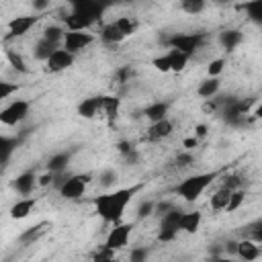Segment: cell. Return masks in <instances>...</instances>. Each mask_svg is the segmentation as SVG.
Wrapping results in <instances>:
<instances>
[{
    "label": "cell",
    "mask_w": 262,
    "mask_h": 262,
    "mask_svg": "<svg viewBox=\"0 0 262 262\" xmlns=\"http://www.w3.org/2000/svg\"><path fill=\"white\" fill-rule=\"evenodd\" d=\"M137 192V186H131V188H117V190H111V192H102L98 196L92 199V205L98 213V217L104 221V223H121L123 215H125V209L127 205L131 203L133 194Z\"/></svg>",
    "instance_id": "1"
},
{
    "label": "cell",
    "mask_w": 262,
    "mask_h": 262,
    "mask_svg": "<svg viewBox=\"0 0 262 262\" xmlns=\"http://www.w3.org/2000/svg\"><path fill=\"white\" fill-rule=\"evenodd\" d=\"M217 178V172H201V174H192L188 178H184L182 182H178V186L174 188L176 194L186 201V203H194L205 190L207 186Z\"/></svg>",
    "instance_id": "2"
},
{
    "label": "cell",
    "mask_w": 262,
    "mask_h": 262,
    "mask_svg": "<svg viewBox=\"0 0 262 262\" xmlns=\"http://www.w3.org/2000/svg\"><path fill=\"white\" fill-rule=\"evenodd\" d=\"M205 41H207V35L203 31H199V33H176L168 39V47L190 57L205 45Z\"/></svg>",
    "instance_id": "3"
},
{
    "label": "cell",
    "mask_w": 262,
    "mask_h": 262,
    "mask_svg": "<svg viewBox=\"0 0 262 262\" xmlns=\"http://www.w3.org/2000/svg\"><path fill=\"white\" fill-rule=\"evenodd\" d=\"M92 180V174L90 172H84V174H72L63 180V184L57 188L59 190V196L66 199V201H78L80 196H84L88 184Z\"/></svg>",
    "instance_id": "4"
},
{
    "label": "cell",
    "mask_w": 262,
    "mask_h": 262,
    "mask_svg": "<svg viewBox=\"0 0 262 262\" xmlns=\"http://www.w3.org/2000/svg\"><path fill=\"white\" fill-rule=\"evenodd\" d=\"M29 111H31L29 100H12L10 104H6L0 111V123L6 127H14L29 117Z\"/></svg>",
    "instance_id": "5"
},
{
    "label": "cell",
    "mask_w": 262,
    "mask_h": 262,
    "mask_svg": "<svg viewBox=\"0 0 262 262\" xmlns=\"http://www.w3.org/2000/svg\"><path fill=\"white\" fill-rule=\"evenodd\" d=\"M94 41H96V37L92 33H88V31H66L61 49H66L68 53L76 55V53L84 51L86 47H90Z\"/></svg>",
    "instance_id": "6"
},
{
    "label": "cell",
    "mask_w": 262,
    "mask_h": 262,
    "mask_svg": "<svg viewBox=\"0 0 262 262\" xmlns=\"http://www.w3.org/2000/svg\"><path fill=\"white\" fill-rule=\"evenodd\" d=\"M180 215H182V211L180 209H172V211H168L164 217H160V231H158V242H172V239H176V235L180 233V229H178V221H180Z\"/></svg>",
    "instance_id": "7"
},
{
    "label": "cell",
    "mask_w": 262,
    "mask_h": 262,
    "mask_svg": "<svg viewBox=\"0 0 262 262\" xmlns=\"http://www.w3.org/2000/svg\"><path fill=\"white\" fill-rule=\"evenodd\" d=\"M135 223H115L113 229L108 231L106 239H104V246L111 248V250H123L127 244H129V237H131V231H133Z\"/></svg>",
    "instance_id": "8"
},
{
    "label": "cell",
    "mask_w": 262,
    "mask_h": 262,
    "mask_svg": "<svg viewBox=\"0 0 262 262\" xmlns=\"http://www.w3.org/2000/svg\"><path fill=\"white\" fill-rule=\"evenodd\" d=\"M41 16L37 14H23V16H14L8 20V35L6 39H14V37H23L27 35L37 23H39Z\"/></svg>",
    "instance_id": "9"
},
{
    "label": "cell",
    "mask_w": 262,
    "mask_h": 262,
    "mask_svg": "<svg viewBox=\"0 0 262 262\" xmlns=\"http://www.w3.org/2000/svg\"><path fill=\"white\" fill-rule=\"evenodd\" d=\"M74 59H76V55H72V53H68L66 49L59 47V49H55V51L49 55V59L45 61V70L51 72V74L63 72V70H68V68L74 66Z\"/></svg>",
    "instance_id": "10"
},
{
    "label": "cell",
    "mask_w": 262,
    "mask_h": 262,
    "mask_svg": "<svg viewBox=\"0 0 262 262\" xmlns=\"http://www.w3.org/2000/svg\"><path fill=\"white\" fill-rule=\"evenodd\" d=\"M70 8H72V12L82 14V16H88V18H92L94 23L100 20L102 12L106 10L104 4H98V2H92V0H76V2L70 4Z\"/></svg>",
    "instance_id": "11"
},
{
    "label": "cell",
    "mask_w": 262,
    "mask_h": 262,
    "mask_svg": "<svg viewBox=\"0 0 262 262\" xmlns=\"http://www.w3.org/2000/svg\"><path fill=\"white\" fill-rule=\"evenodd\" d=\"M102 113V94L98 96H88L78 104V115L82 119H96Z\"/></svg>",
    "instance_id": "12"
},
{
    "label": "cell",
    "mask_w": 262,
    "mask_h": 262,
    "mask_svg": "<svg viewBox=\"0 0 262 262\" xmlns=\"http://www.w3.org/2000/svg\"><path fill=\"white\" fill-rule=\"evenodd\" d=\"M35 184H37V174L33 172V170H27V172H20L12 182H10V186L18 192V194H23V196H29L31 192H33V188H35Z\"/></svg>",
    "instance_id": "13"
},
{
    "label": "cell",
    "mask_w": 262,
    "mask_h": 262,
    "mask_svg": "<svg viewBox=\"0 0 262 262\" xmlns=\"http://www.w3.org/2000/svg\"><path fill=\"white\" fill-rule=\"evenodd\" d=\"M260 244H256V242H252V239H239L237 242V252H235V256L239 258V260H244V262H256L258 258H260Z\"/></svg>",
    "instance_id": "14"
},
{
    "label": "cell",
    "mask_w": 262,
    "mask_h": 262,
    "mask_svg": "<svg viewBox=\"0 0 262 262\" xmlns=\"http://www.w3.org/2000/svg\"><path fill=\"white\" fill-rule=\"evenodd\" d=\"M203 221V213L201 211H182L180 221H178V229L184 233H196Z\"/></svg>",
    "instance_id": "15"
},
{
    "label": "cell",
    "mask_w": 262,
    "mask_h": 262,
    "mask_svg": "<svg viewBox=\"0 0 262 262\" xmlns=\"http://www.w3.org/2000/svg\"><path fill=\"white\" fill-rule=\"evenodd\" d=\"M37 207V199L35 196H25V199H18L12 207H10V217L12 219H27L31 213H33V209Z\"/></svg>",
    "instance_id": "16"
},
{
    "label": "cell",
    "mask_w": 262,
    "mask_h": 262,
    "mask_svg": "<svg viewBox=\"0 0 262 262\" xmlns=\"http://www.w3.org/2000/svg\"><path fill=\"white\" fill-rule=\"evenodd\" d=\"M61 20H63V29L66 31H88L94 25L92 18L82 16V14H76V12H70V14L61 16Z\"/></svg>",
    "instance_id": "17"
},
{
    "label": "cell",
    "mask_w": 262,
    "mask_h": 262,
    "mask_svg": "<svg viewBox=\"0 0 262 262\" xmlns=\"http://www.w3.org/2000/svg\"><path fill=\"white\" fill-rule=\"evenodd\" d=\"M168 111H170V102L166 100H158V102H151L143 108V115L149 123H158V121H164L168 119Z\"/></svg>",
    "instance_id": "18"
},
{
    "label": "cell",
    "mask_w": 262,
    "mask_h": 262,
    "mask_svg": "<svg viewBox=\"0 0 262 262\" xmlns=\"http://www.w3.org/2000/svg\"><path fill=\"white\" fill-rule=\"evenodd\" d=\"M72 162V151H57L47 162V172L51 174H66L68 166Z\"/></svg>",
    "instance_id": "19"
},
{
    "label": "cell",
    "mask_w": 262,
    "mask_h": 262,
    "mask_svg": "<svg viewBox=\"0 0 262 262\" xmlns=\"http://www.w3.org/2000/svg\"><path fill=\"white\" fill-rule=\"evenodd\" d=\"M119 108H121V98L119 96H115V94H102V113L100 115L108 123H113L117 119Z\"/></svg>",
    "instance_id": "20"
},
{
    "label": "cell",
    "mask_w": 262,
    "mask_h": 262,
    "mask_svg": "<svg viewBox=\"0 0 262 262\" xmlns=\"http://www.w3.org/2000/svg\"><path fill=\"white\" fill-rule=\"evenodd\" d=\"M244 35L239 29H225L219 33V45L225 49V51H233L239 43H242Z\"/></svg>",
    "instance_id": "21"
},
{
    "label": "cell",
    "mask_w": 262,
    "mask_h": 262,
    "mask_svg": "<svg viewBox=\"0 0 262 262\" xmlns=\"http://www.w3.org/2000/svg\"><path fill=\"white\" fill-rule=\"evenodd\" d=\"M47 229H49V223H47V221L35 223L33 227H27V229L18 235V242H20V244H25V246H29V244L37 242L41 235H45V231H47Z\"/></svg>",
    "instance_id": "22"
},
{
    "label": "cell",
    "mask_w": 262,
    "mask_h": 262,
    "mask_svg": "<svg viewBox=\"0 0 262 262\" xmlns=\"http://www.w3.org/2000/svg\"><path fill=\"white\" fill-rule=\"evenodd\" d=\"M174 131V125L170 119H164V121H158V123H149V129H147V137L149 139H164L168 135H172Z\"/></svg>",
    "instance_id": "23"
},
{
    "label": "cell",
    "mask_w": 262,
    "mask_h": 262,
    "mask_svg": "<svg viewBox=\"0 0 262 262\" xmlns=\"http://www.w3.org/2000/svg\"><path fill=\"white\" fill-rule=\"evenodd\" d=\"M219 90H221V80H219V78H205V80L196 86V96L209 100V98H213Z\"/></svg>",
    "instance_id": "24"
},
{
    "label": "cell",
    "mask_w": 262,
    "mask_h": 262,
    "mask_svg": "<svg viewBox=\"0 0 262 262\" xmlns=\"http://www.w3.org/2000/svg\"><path fill=\"white\" fill-rule=\"evenodd\" d=\"M115 23V27L119 29V33L127 39V37H131L135 31H137V27H139V20L135 18V16H127V14H123V16H119V18H115L113 20Z\"/></svg>",
    "instance_id": "25"
},
{
    "label": "cell",
    "mask_w": 262,
    "mask_h": 262,
    "mask_svg": "<svg viewBox=\"0 0 262 262\" xmlns=\"http://www.w3.org/2000/svg\"><path fill=\"white\" fill-rule=\"evenodd\" d=\"M63 35H66L63 25H47V27L43 29V33H41V39L53 43L55 47H61V43H63Z\"/></svg>",
    "instance_id": "26"
},
{
    "label": "cell",
    "mask_w": 262,
    "mask_h": 262,
    "mask_svg": "<svg viewBox=\"0 0 262 262\" xmlns=\"http://www.w3.org/2000/svg\"><path fill=\"white\" fill-rule=\"evenodd\" d=\"M55 49H59V47H55L53 43H49V41H45V39L39 37L37 43L33 45V57H35L37 61H47L49 55H51Z\"/></svg>",
    "instance_id": "27"
},
{
    "label": "cell",
    "mask_w": 262,
    "mask_h": 262,
    "mask_svg": "<svg viewBox=\"0 0 262 262\" xmlns=\"http://www.w3.org/2000/svg\"><path fill=\"white\" fill-rule=\"evenodd\" d=\"M18 143H20V139H16V137L0 135V164H4V162L10 160V156H12L14 149L18 147Z\"/></svg>",
    "instance_id": "28"
},
{
    "label": "cell",
    "mask_w": 262,
    "mask_h": 262,
    "mask_svg": "<svg viewBox=\"0 0 262 262\" xmlns=\"http://www.w3.org/2000/svg\"><path fill=\"white\" fill-rule=\"evenodd\" d=\"M100 39L106 45H119L121 41H125V37L119 33V29L115 27V23H108V25H104L100 29Z\"/></svg>",
    "instance_id": "29"
},
{
    "label": "cell",
    "mask_w": 262,
    "mask_h": 262,
    "mask_svg": "<svg viewBox=\"0 0 262 262\" xmlns=\"http://www.w3.org/2000/svg\"><path fill=\"white\" fill-rule=\"evenodd\" d=\"M229 194H231V190H227V188H223V186H221L217 192H213V196H211V201H209L211 209H213V211H225L227 201H229Z\"/></svg>",
    "instance_id": "30"
},
{
    "label": "cell",
    "mask_w": 262,
    "mask_h": 262,
    "mask_svg": "<svg viewBox=\"0 0 262 262\" xmlns=\"http://www.w3.org/2000/svg\"><path fill=\"white\" fill-rule=\"evenodd\" d=\"M168 59H170V72H182L190 57L180 53V51H176V49H170L168 51Z\"/></svg>",
    "instance_id": "31"
},
{
    "label": "cell",
    "mask_w": 262,
    "mask_h": 262,
    "mask_svg": "<svg viewBox=\"0 0 262 262\" xmlns=\"http://www.w3.org/2000/svg\"><path fill=\"white\" fill-rule=\"evenodd\" d=\"M244 237L252 239L256 244H262V219H256L250 225H246L244 227Z\"/></svg>",
    "instance_id": "32"
},
{
    "label": "cell",
    "mask_w": 262,
    "mask_h": 262,
    "mask_svg": "<svg viewBox=\"0 0 262 262\" xmlns=\"http://www.w3.org/2000/svg\"><path fill=\"white\" fill-rule=\"evenodd\" d=\"M207 8V2L205 0H182L180 2V10L186 12V14H201L203 10Z\"/></svg>",
    "instance_id": "33"
},
{
    "label": "cell",
    "mask_w": 262,
    "mask_h": 262,
    "mask_svg": "<svg viewBox=\"0 0 262 262\" xmlns=\"http://www.w3.org/2000/svg\"><path fill=\"white\" fill-rule=\"evenodd\" d=\"M244 201H246V190H244V188L231 190V194H229V201H227V207H225V211H227V213H233V211H237V209L244 205Z\"/></svg>",
    "instance_id": "34"
},
{
    "label": "cell",
    "mask_w": 262,
    "mask_h": 262,
    "mask_svg": "<svg viewBox=\"0 0 262 262\" xmlns=\"http://www.w3.org/2000/svg\"><path fill=\"white\" fill-rule=\"evenodd\" d=\"M6 57H8L10 66H12L16 72H20V74H27V72H29V68H27V63H25L23 55H20V53H16L14 49H8V51H6Z\"/></svg>",
    "instance_id": "35"
},
{
    "label": "cell",
    "mask_w": 262,
    "mask_h": 262,
    "mask_svg": "<svg viewBox=\"0 0 262 262\" xmlns=\"http://www.w3.org/2000/svg\"><path fill=\"white\" fill-rule=\"evenodd\" d=\"M115 254H117L115 250H111V248H106V246L102 244V246L92 254V262H117V260H115Z\"/></svg>",
    "instance_id": "36"
},
{
    "label": "cell",
    "mask_w": 262,
    "mask_h": 262,
    "mask_svg": "<svg viewBox=\"0 0 262 262\" xmlns=\"http://www.w3.org/2000/svg\"><path fill=\"white\" fill-rule=\"evenodd\" d=\"M223 68H225V57L211 59L209 66H207V78H219V74L223 72Z\"/></svg>",
    "instance_id": "37"
},
{
    "label": "cell",
    "mask_w": 262,
    "mask_h": 262,
    "mask_svg": "<svg viewBox=\"0 0 262 262\" xmlns=\"http://www.w3.org/2000/svg\"><path fill=\"white\" fill-rule=\"evenodd\" d=\"M117 178H119V174H117L113 168H106V170H102V172L98 174V182H100V186H102V188L113 186V184L117 182Z\"/></svg>",
    "instance_id": "38"
},
{
    "label": "cell",
    "mask_w": 262,
    "mask_h": 262,
    "mask_svg": "<svg viewBox=\"0 0 262 262\" xmlns=\"http://www.w3.org/2000/svg\"><path fill=\"white\" fill-rule=\"evenodd\" d=\"M254 23H262V2H250L244 6Z\"/></svg>",
    "instance_id": "39"
},
{
    "label": "cell",
    "mask_w": 262,
    "mask_h": 262,
    "mask_svg": "<svg viewBox=\"0 0 262 262\" xmlns=\"http://www.w3.org/2000/svg\"><path fill=\"white\" fill-rule=\"evenodd\" d=\"M147 258H149V250L143 248V246L133 248L131 254H129V262H147Z\"/></svg>",
    "instance_id": "40"
},
{
    "label": "cell",
    "mask_w": 262,
    "mask_h": 262,
    "mask_svg": "<svg viewBox=\"0 0 262 262\" xmlns=\"http://www.w3.org/2000/svg\"><path fill=\"white\" fill-rule=\"evenodd\" d=\"M18 88H20V86L14 84V82H4V80H0V100L12 96L14 92H18Z\"/></svg>",
    "instance_id": "41"
},
{
    "label": "cell",
    "mask_w": 262,
    "mask_h": 262,
    "mask_svg": "<svg viewBox=\"0 0 262 262\" xmlns=\"http://www.w3.org/2000/svg\"><path fill=\"white\" fill-rule=\"evenodd\" d=\"M151 66H154L158 72H170V59H168V53L154 57V59H151Z\"/></svg>",
    "instance_id": "42"
},
{
    "label": "cell",
    "mask_w": 262,
    "mask_h": 262,
    "mask_svg": "<svg viewBox=\"0 0 262 262\" xmlns=\"http://www.w3.org/2000/svg\"><path fill=\"white\" fill-rule=\"evenodd\" d=\"M223 188H227V190H237V188H242L239 176H237V174H227V176L223 178Z\"/></svg>",
    "instance_id": "43"
},
{
    "label": "cell",
    "mask_w": 262,
    "mask_h": 262,
    "mask_svg": "<svg viewBox=\"0 0 262 262\" xmlns=\"http://www.w3.org/2000/svg\"><path fill=\"white\" fill-rule=\"evenodd\" d=\"M154 205H156V201H143L137 209V219H145V217L154 215Z\"/></svg>",
    "instance_id": "44"
},
{
    "label": "cell",
    "mask_w": 262,
    "mask_h": 262,
    "mask_svg": "<svg viewBox=\"0 0 262 262\" xmlns=\"http://www.w3.org/2000/svg\"><path fill=\"white\" fill-rule=\"evenodd\" d=\"M174 209V203H170V201H160V203H156L154 205V215H160V217H164L168 211H172Z\"/></svg>",
    "instance_id": "45"
},
{
    "label": "cell",
    "mask_w": 262,
    "mask_h": 262,
    "mask_svg": "<svg viewBox=\"0 0 262 262\" xmlns=\"http://www.w3.org/2000/svg\"><path fill=\"white\" fill-rule=\"evenodd\" d=\"M133 149H135V147L131 145V141H127V139H121V141H117V151H119L123 158H125L127 154H131Z\"/></svg>",
    "instance_id": "46"
},
{
    "label": "cell",
    "mask_w": 262,
    "mask_h": 262,
    "mask_svg": "<svg viewBox=\"0 0 262 262\" xmlns=\"http://www.w3.org/2000/svg\"><path fill=\"white\" fill-rule=\"evenodd\" d=\"M192 162H194L192 154H186V151H184V154H180V156L176 158V166H178V168H188Z\"/></svg>",
    "instance_id": "47"
},
{
    "label": "cell",
    "mask_w": 262,
    "mask_h": 262,
    "mask_svg": "<svg viewBox=\"0 0 262 262\" xmlns=\"http://www.w3.org/2000/svg\"><path fill=\"white\" fill-rule=\"evenodd\" d=\"M131 76H133V70H131L129 66H125V68H121V70L117 72V80H119V82H129Z\"/></svg>",
    "instance_id": "48"
},
{
    "label": "cell",
    "mask_w": 262,
    "mask_h": 262,
    "mask_svg": "<svg viewBox=\"0 0 262 262\" xmlns=\"http://www.w3.org/2000/svg\"><path fill=\"white\" fill-rule=\"evenodd\" d=\"M31 6H33V10H35V12H43V10H47V8H49V0H33V2H31Z\"/></svg>",
    "instance_id": "49"
},
{
    "label": "cell",
    "mask_w": 262,
    "mask_h": 262,
    "mask_svg": "<svg viewBox=\"0 0 262 262\" xmlns=\"http://www.w3.org/2000/svg\"><path fill=\"white\" fill-rule=\"evenodd\" d=\"M207 133H209V127H207L205 123H199V125L194 127V137H196L199 141H201V139H203Z\"/></svg>",
    "instance_id": "50"
},
{
    "label": "cell",
    "mask_w": 262,
    "mask_h": 262,
    "mask_svg": "<svg viewBox=\"0 0 262 262\" xmlns=\"http://www.w3.org/2000/svg\"><path fill=\"white\" fill-rule=\"evenodd\" d=\"M223 250H225V254H227L229 258H233V256H235V252H237V242H235V239L227 242V244L223 246Z\"/></svg>",
    "instance_id": "51"
},
{
    "label": "cell",
    "mask_w": 262,
    "mask_h": 262,
    "mask_svg": "<svg viewBox=\"0 0 262 262\" xmlns=\"http://www.w3.org/2000/svg\"><path fill=\"white\" fill-rule=\"evenodd\" d=\"M37 182H39L41 186H47V184H53V174H51V172H45V174H41V176H37Z\"/></svg>",
    "instance_id": "52"
},
{
    "label": "cell",
    "mask_w": 262,
    "mask_h": 262,
    "mask_svg": "<svg viewBox=\"0 0 262 262\" xmlns=\"http://www.w3.org/2000/svg\"><path fill=\"white\" fill-rule=\"evenodd\" d=\"M203 111H205V113H215V111H217V102H215L213 98L205 100V104H203Z\"/></svg>",
    "instance_id": "53"
},
{
    "label": "cell",
    "mask_w": 262,
    "mask_h": 262,
    "mask_svg": "<svg viewBox=\"0 0 262 262\" xmlns=\"http://www.w3.org/2000/svg\"><path fill=\"white\" fill-rule=\"evenodd\" d=\"M199 145V139L196 137H186L184 141H182V147H186V149H192V147H196Z\"/></svg>",
    "instance_id": "54"
},
{
    "label": "cell",
    "mask_w": 262,
    "mask_h": 262,
    "mask_svg": "<svg viewBox=\"0 0 262 262\" xmlns=\"http://www.w3.org/2000/svg\"><path fill=\"white\" fill-rule=\"evenodd\" d=\"M209 262H237L235 258H229V256H213Z\"/></svg>",
    "instance_id": "55"
}]
</instances>
